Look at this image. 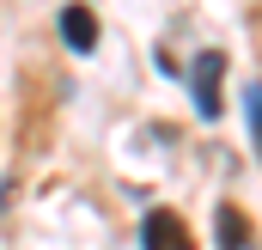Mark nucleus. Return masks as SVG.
I'll use <instances>...</instances> for the list:
<instances>
[{
    "instance_id": "f257e3e1",
    "label": "nucleus",
    "mask_w": 262,
    "mask_h": 250,
    "mask_svg": "<svg viewBox=\"0 0 262 250\" xmlns=\"http://www.w3.org/2000/svg\"><path fill=\"white\" fill-rule=\"evenodd\" d=\"M220 73H226V55H195V67H189V86H195V116L201 122H220Z\"/></svg>"
},
{
    "instance_id": "f03ea898",
    "label": "nucleus",
    "mask_w": 262,
    "mask_h": 250,
    "mask_svg": "<svg viewBox=\"0 0 262 250\" xmlns=\"http://www.w3.org/2000/svg\"><path fill=\"white\" fill-rule=\"evenodd\" d=\"M140 250H195V238H189V226H183L177 214L152 207V214L140 220Z\"/></svg>"
},
{
    "instance_id": "7ed1b4c3",
    "label": "nucleus",
    "mask_w": 262,
    "mask_h": 250,
    "mask_svg": "<svg viewBox=\"0 0 262 250\" xmlns=\"http://www.w3.org/2000/svg\"><path fill=\"white\" fill-rule=\"evenodd\" d=\"M61 43L73 55H92V49H98V12H92V6H79V0L61 6Z\"/></svg>"
},
{
    "instance_id": "20e7f679",
    "label": "nucleus",
    "mask_w": 262,
    "mask_h": 250,
    "mask_svg": "<svg viewBox=\"0 0 262 250\" xmlns=\"http://www.w3.org/2000/svg\"><path fill=\"white\" fill-rule=\"evenodd\" d=\"M213 238H220V250H244V244H250V226H244V214H238L232 201L213 214Z\"/></svg>"
},
{
    "instance_id": "39448f33",
    "label": "nucleus",
    "mask_w": 262,
    "mask_h": 250,
    "mask_svg": "<svg viewBox=\"0 0 262 250\" xmlns=\"http://www.w3.org/2000/svg\"><path fill=\"white\" fill-rule=\"evenodd\" d=\"M244 110H250V134H256V153H262V79L244 92Z\"/></svg>"
},
{
    "instance_id": "423d86ee",
    "label": "nucleus",
    "mask_w": 262,
    "mask_h": 250,
    "mask_svg": "<svg viewBox=\"0 0 262 250\" xmlns=\"http://www.w3.org/2000/svg\"><path fill=\"white\" fill-rule=\"evenodd\" d=\"M6 195H12V183H6V177H0V207H6Z\"/></svg>"
}]
</instances>
